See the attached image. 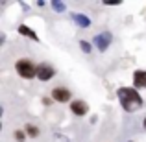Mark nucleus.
<instances>
[{"label":"nucleus","mask_w":146,"mask_h":142,"mask_svg":"<svg viewBox=\"0 0 146 142\" xmlns=\"http://www.w3.org/2000/svg\"><path fill=\"white\" fill-rule=\"evenodd\" d=\"M117 96H118V102H120L122 109L126 113H135L143 107V98L141 94L137 92V89H131V87H120L117 90Z\"/></svg>","instance_id":"1"},{"label":"nucleus","mask_w":146,"mask_h":142,"mask_svg":"<svg viewBox=\"0 0 146 142\" xmlns=\"http://www.w3.org/2000/svg\"><path fill=\"white\" fill-rule=\"evenodd\" d=\"M15 68H17L19 76H21V78H24V79L37 78V67L30 59H19L17 65H15Z\"/></svg>","instance_id":"2"},{"label":"nucleus","mask_w":146,"mask_h":142,"mask_svg":"<svg viewBox=\"0 0 146 142\" xmlns=\"http://www.w3.org/2000/svg\"><path fill=\"white\" fill-rule=\"evenodd\" d=\"M111 41H113V35H111L109 32H102V33H98V35H94L93 43H94V46H96L100 52H106V50L109 48Z\"/></svg>","instance_id":"3"},{"label":"nucleus","mask_w":146,"mask_h":142,"mask_svg":"<svg viewBox=\"0 0 146 142\" xmlns=\"http://www.w3.org/2000/svg\"><path fill=\"white\" fill-rule=\"evenodd\" d=\"M72 94L68 89H65V87H56V89L52 90V100L54 102H59V103H67L70 102Z\"/></svg>","instance_id":"4"},{"label":"nucleus","mask_w":146,"mask_h":142,"mask_svg":"<svg viewBox=\"0 0 146 142\" xmlns=\"http://www.w3.org/2000/svg\"><path fill=\"white\" fill-rule=\"evenodd\" d=\"M54 76H56V70H54L50 65H37V78L41 79V81H48V79H52Z\"/></svg>","instance_id":"5"},{"label":"nucleus","mask_w":146,"mask_h":142,"mask_svg":"<svg viewBox=\"0 0 146 142\" xmlns=\"http://www.w3.org/2000/svg\"><path fill=\"white\" fill-rule=\"evenodd\" d=\"M70 111L76 116H85L89 113V105L83 100H74V102H70Z\"/></svg>","instance_id":"6"},{"label":"nucleus","mask_w":146,"mask_h":142,"mask_svg":"<svg viewBox=\"0 0 146 142\" xmlns=\"http://www.w3.org/2000/svg\"><path fill=\"white\" fill-rule=\"evenodd\" d=\"M133 89H146V70L133 72Z\"/></svg>","instance_id":"7"},{"label":"nucleus","mask_w":146,"mask_h":142,"mask_svg":"<svg viewBox=\"0 0 146 142\" xmlns=\"http://www.w3.org/2000/svg\"><path fill=\"white\" fill-rule=\"evenodd\" d=\"M72 20H74L80 28H89L91 26V18L83 13H72Z\"/></svg>","instance_id":"8"},{"label":"nucleus","mask_w":146,"mask_h":142,"mask_svg":"<svg viewBox=\"0 0 146 142\" xmlns=\"http://www.w3.org/2000/svg\"><path fill=\"white\" fill-rule=\"evenodd\" d=\"M17 30H19V33H21V35H24V37H30L32 41H39V37H37V33L33 32L32 28H28L26 24H21V26H19Z\"/></svg>","instance_id":"9"},{"label":"nucleus","mask_w":146,"mask_h":142,"mask_svg":"<svg viewBox=\"0 0 146 142\" xmlns=\"http://www.w3.org/2000/svg\"><path fill=\"white\" fill-rule=\"evenodd\" d=\"M24 131H26V135H28V137H32V139L39 137V127H37V125H33V124H26Z\"/></svg>","instance_id":"10"},{"label":"nucleus","mask_w":146,"mask_h":142,"mask_svg":"<svg viewBox=\"0 0 146 142\" xmlns=\"http://www.w3.org/2000/svg\"><path fill=\"white\" fill-rule=\"evenodd\" d=\"M52 9L56 11V13H63V11L67 9V4H65V2H57V0H54V2H52Z\"/></svg>","instance_id":"11"},{"label":"nucleus","mask_w":146,"mask_h":142,"mask_svg":"<svg viewBox=\"0 0 146 142\" xmlns=\"http://www.w3.org/2000/svg\"><path fill=\"white\" fill-rule=\"evenodd\" d=\"M80 48H82V52H83V53H91V50H93V44H91L89 41L82 39V41H80Z\"/></svg>","instance_id":"12"},{"label":"nucleus","mask_w":146,"mask_h":142,"mask_svg":"<svg viewBox=\"0 0 146 142\" xmlns=\"http://www.w3.org/2000/svg\"><path fill=\"white\" fill-rule=\"evenodd\" d=\"M24 137H26V131H15V139L19 142H24Z\"/></svg>","instance_id":"13"},{"label":"nucleus","mask_w":146,"mask_h":142,"mask_svg":"<svg viewBox=\"0 0 146 142\" xmlns=\"http://www.w3.org/2000/svg\"><path fill=\"white\" fill-rule=\"evenodd\" d=\"M106 6H118V4H120V0H106Z\"/></svg>","instance_id":"14"},{"label":"nucleus","mask_w":146,"mask_h":142,"mask_svg":"<svg viewBox=\"0 0 146 142\" xmlns=\"http://www.w3.org/2000/svg\"><path fill=\"white\" fill-rule=\"evenodd\" d=\"M43 103H44V105H50V103H52V100H50V98H43Z\"/></svg>","instance_id":"15"},{"label":"nucleus","mask_w":146,"mask_h":142,"mask_svg":"<svg viewBox=\"0 0 146 142\" xmlns=\"http://www.w3.org/2000/svg\"><path fill=\"white\" fill-rule=\"evenodd\" d=\"M143 125H144V129H146V118H144V120H143Z\"/></svg>","instance_id":"16"},{"label":"nucleus","mask_w":146,"mask_h":142,"mask_svg":"<svg viewBox=\"0 0 146 142\" xmlns=\"http://www.w3.org/2000/svg\"><path fill=\"white\" fill-rule=\"evenodd\" d=\"M128 142H133V140H128Z\"/></svg>","instance_id":"17"}]
</instances>
